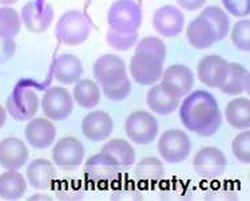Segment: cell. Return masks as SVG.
I'll use <instances>...</instances> for the list:
<instances>
[{
  "label": "cell",
  "mask_w": 250,
  "mask_h": 201,
  "mask_svg": "<svg viewBox=\"0 0 250 201\" xmlns=\"http://www.w3.org/2000/svg\"><path fill=\"white\" fill-rule=\"evenodd\" d=\"M179 118L190 132L201 137H211L220 129L222 114L211 94L205 90H197L182 102Z\"/></svg>",
  "instance_id": "1"
},
{
  "label": "cell",
  "mask_w": 250,
  "mask_h": 201,
  "mask_svg": "<svg viewBox=\"0 0 250 201\" xmlns=\"http://www.w3.org/2000/svg\"><path fill=\"white\" fill-rule=\"evenodd\" d=\"M58 39L66 46H79L87 41L91 32V24L79 11H67L61 16L55 28Z\"/></svg>",
  "instance_id": "2"
},
{
  "label": "cell",
  "mask_w": 250,
  "mask_h": 201,
  "mask_svg": "<svg viewBox=\"0 0 250 201\" xmlns=\"http://www.w3.org/2000/svg\"><path fill=\"white\" fill-rule=\"evenodd\" d=\"M110 30L118 32H137L142 24V10L134 0H118L108 11Z\"/></svg>",
  "instance_id": "3"
},
{
  "label": "cell",
  "mask_w": 250,
  "mask_h": 201,
  "mask_svg": "<svg viewBox=\"0 0 250 201\" xmlns=\"http://www.w3.org/2000/svg\"><path fill=\"white\" fill-rule=\"evenodd\" d=\"M5 108L11 117L16 121L31 119L39 110V98L38 94L31 86L19 83L7 98Z\"/></svg>",
  "instance_id": "4"
},
{
  "label": "cell",
  "mask_w": 250,
  "mask_h": 201,
  "mask_svg": "<svg viewBox=\"0 0 250 201\" xmlns=\"http://www.w3.org/2000/svg\"><path fill=\"white\" fill-rule=\"evenodd\" d=\"M158 121L148 112L139 110L128 115L125 132L128 139L138 145L151 144L158 135Z\"/></svg>",
  "instance_id": "5"
},
{
  "label": "cell",
  "mask_w": 250,
  "mask_h": 201,
  "mask_svg": "<svg viewBox=\"0 0 250 201\" xmlns=\"http://www.w3.org/2000/svg\"><path fill=\"white\" fill-rule=\"evenodd\" d=\"M191 144L188 134L179 129L165 132L158 139V152L161 157L170 164H178L188 158Z\"/></svg>",
  "instance_id": "6"
},
{
  "label": "cell",
  "mask_w": 250,
  "mask_h": 201,
  "mask_svg": "<svg viewBox=\"0 0 250 201\" xmlns=\"http://www.w3.org/2000/svg\"><path fill=\"white\" fill-rule=\"evenodd\" d=\"M164 61L150 54L135 52L130 61V72L134 81L143 86L157 83L164 74Z\"/></svg>",
  "instance_id": "7"
},
{
  "label": "cell",
  "mask_w": 250,
  "mask_h": 201,
  "mask_svg": "<svg viewBox=\"0 0 250 201\" xmlns=\"http://www.w3.org/2000/svg\"><path fill=\"white\" fill-rule=\"evenodd\" d=\"M195 173L202 179H217L226 169V157L222 150L214 146H205L199 149L193 160Z\"/></svg>",
  "instance_id": "8"
},
{
  "label": "cell",
  "mask_w": 250,
  "mask_h": 201,
  "mask_svg": "<svg viewBox=\"0 0 250 201\" xmlns=\"http://www.w3.org/2000/svg\"><path fill=\"white\" fill-rule=\"evenodd\" d=\"M42 109L47 118L51 121H63L70 117L74 109V99L64 88L48 89L42 101Z\"/></svg>",
  "instance_id": "9"
},
{
  "label": "cell",
  "mask_w": 250,
  "mask_h": 201,
  "mask_svg": "<svg viewBox=\"0 0 250 201\" xmlns=\"http://www.w3.org/2000/svg\"><path fill=\"white\" fill-rule=\"evenodd\" d=\"M52 161L63 169H74L82 165L84 161L83 144L75 137H63L54 146Z\"/></svg>",
  "instance_id": "10"
},
{
  "label": "cell",
  "mask_w": 250,
  "mask_h": 201,
  "mask_svg": "<svg viewBox=\"0 0 250 201\" xmlns=\"http://www.w3.org/2000/svg\"><path fill=\"white\" fill-rule=\"evenodd\" d=\"M162 86L166 91L181 99L191 91L194 86V75L189 67L173 65L162 74Z\"/></svg>",
  "instance_id": "11"
},
{
  "label": "cell",
  "mask_w": 250,
  "mask_h": 201,
  "mask_svg": "<svg viewBox=\"0 0 250 201\" xmlns=\"http://www.w3.org/2000/svg\"><path fill=\"white\" fill-rule=\"evenodd\" d=\"M119 170L121 168L117 161L107 153L101 152L87 160L84 165V176L92 182L104 184L117 179Z\"/></svg>",
  "instance_id": "12"
},
{
  "label": "cell",
  "mask_w": 250,
  "mask_h": 201,
  "mask_svg": "<svg viewBox=\"0 0 250 201\" xmlns=\"http://www.w3.org/2000/svg\"><path fill=\"white\" fill-rule=\"evenodd\" d=\"M126 75V65L121 58L114 54L102 55L94 65V77L101 88L117 83Z\"/></svg>",
  "instance_id": "13"
},
{
  "label": "cell",
  "mask_w": 250,
  "mask_h": 201,
  "mask_svg": "<svg viewBox=\"0 0 250 201\" xmlns=\"http://www.w3.org/2000/svg\"><path fill=\"white\" fill-rule=\"evenodd\" d=\"M201 82L209 88L220 89L229 72V62L218 55H208L202 58L197 67Z\"/></svg>",
  "instance_id": "14"
},
{
  "label": "cell",
  "mask_w": 250,
  "mask_h": 201,
  "mask_svg": "<svg viewBox=\"0 0 250 201\" xmlns=\"http://www.w3.org/2000/svg\"><path fill=\"white\" fill-rule=\"evenodd\" d=\"M153 26L155 31L166 38L179 35L185 26V16L174 5H164L155 11L153 18Z\"/></svg>",
  "instance_id": "15"
},
{
  "label": "cell",
  "mask_w": 250,
  "mask_h": 201,
  "mask_svg": "<svg viewBox=\"0 0 250 201\" xmlns=\"http://www.w3.org/2000/svg\"><path fill=\"white\" fill-rule=\"evenodd\" d=\"M21 19L31 32L41 34L51 26L54 21V8L51 4L28 1L21 10Z\"/></svg>",
  "instance_id": "16"
},
{
  "label": "cell",
  "mask_w": 250,
  "mask_h": 201,
  "mask_svg": "<svg viewBox=\"0 0 250 201\" xmlns=\"http://www.w3.org/2000/svg\"><path fill=\"white\" fill-rule=\"evenodd\" d=\"M28 149L21 139L8 137L0 142V166L7 170H18L28 161Z\"/></svg>",
  "instance_id": "17"
},
{
  "label": "cell",
  "mask_w": 250,
  "mask_h": 201,
  "mask_svg": "<svg viewBox=\"0 0 250 201\" xmlns=\"http://www.w3.org/2000/svg\"><path fill=\"white\" fill-rule=\"evenodd\" d=\"M114 129V122L106 112H92L87 114L82 121V133L92 142H101L110 137Z\"/></svg>",
  "instance_id": "18"
},
{
  "label": "cell",
  "mask_w": 250,
  "mask_h": 201,
  "mask_svg": "<svg viewBox=\"0 0 250 201\" xmlns=\"http://www.w3.org/2000/svg\"><path fill=\"white\" fill-rule=\"evenodd\" d=\"M24 137L32 148L46 149L54 144L56 128L51 122V119L34 118L27 124Z\"/></svg>",
  "instance_id": "19"
},
{
  "label": "cell",
  "mask_w": 250,
  "mask_h": 201,
  "mask_svg": "<svg viewBox=\"0 0 250 201\" xmlns=\"http://www.w3.org/2000/svg\"><path fill=\"white\" fill-rule=\"evenodd\" d=\"M27 179L35 189H50L56 180V170L51 161L38 158L27 168Z\"/></svg>",
  "instance_id": "20"
},
{
  "label": "cell",
  "mask_w": 250,
  "mask_h": 201,
  "mask_svg": "<svg viewBox=\"0 0 250 201\" xmlns=\"http://www.w3.org/2000/svg\"><path fill=\"white\" fill-rule=\"evenodd\" d=\"M54 77L58 82L63 85H72L78 82L83 74L82 62L75 55L63 54L56 58L54 67H52Z\"/></svg>",
  "instance_id": "21"
},
{
  "label": "cell",
  "mask_w": 250,
  "mask_h": 201,
  "mask_svg": "<svg viewBox=\"0 0 250 201\" xmlns=\"http://www.w3.org/2000/svg\"><path fill=\"white\" fill-rule=\"evenodd\" d=\"M186 35L190 45L198 50L209 48L215 42H218L213 26L202 16H198L193 22H190Z\"/></svg>",
  "instance_id": "22"
},
{
  "label": "cell",
  "mask_w": 250,
  "mask_h": 201,
  "mask_svg": "<svg viewBox=\"0 0 250 201\" xmlns=\"http://www.w3.org/2000/svg\"><path fill=\"white\" fill-rule=\"evenodd\" d=\"M146 101L150 110L161 115H167L175 112L181 103V99L166 91L162 85H155L150 89Z\"/></svg>",
  "instance_id": "23"
},
{
  "label": "cell",
  "mask_w": 250,
  "mask_h": 201,
  "mask_svg": "<svg viewBox=\"0 0 250 201\" xmlns=\"http://www.w3.org/2000/svg\"><path fill=\"white\" fill-rule=\"evenodd\" d=\"M225 117L230 126L234 129L246 130L250 128V101L240 97L228 103L225 109Z\"/></svg>",
  "instance_id": "24"
},
{
  "label": "cell",
  "mask_w": 250,
  "mask_h": 201,
  "mask_svg": "<svg viewBox=\"0 0 250 201\" xmlns=\"http://www.w3.org/2000/svg\"><path fill=\"white\" fill-rule=\"evenodd\" d=\"M249 71L240 63H229V72L221 86V91L228 95H240L249 91Z\"/></svg>",
  "instance_id": "25"
},
{
  "label": "cell",
  "mask_w": 250,
  "mask_h": 201,
  "mask_svg": "<svg viewBox=\"0 0 250 201\" xmlns=\"http://www.w3.org/2000/svg\"><path fill=\"white\" fill-rule=\"evenodd\" d=\"M27 182L21 173L8 170L0 175V197L4 200H19L26 193Z\"/></svg>",
  "instance_id": "26"
},
{
  "label": "cell",
  "mask_w": 250,
  "mask_h": 201,
  "mask_svg": "<svg viewBox=\"0 0 250 201\" xmlns=\"http://www.w3.org/2000/svg\"><path fill=\"white\" fill-rule=\"evenodd\" d=\"M102 152L111 156L112 158L117 161V164L121 169L130 168L135 162V158H137L135 150L126 139H110L107 144H104V146L102 148Z\"/></svg>",
  "instance_id": "27"
},
{
  "label": "cell",
  "mask_w": 250,
  "mask_h": 201,
  "mask_svg": "<svg viewBox=\"0 0 250 201\" xmlns=\"http://www.w3.org/2000/svg\"><path fill=\"white\" fill-rule=\"evenodd\" d=\"M75 102L82 109H92L101 102V89L90 79L78 81L74 88Z\"/></svg>",
  "instance_id": "28"
},
{
  "label": "cell",
  "mask_w": 250,
  "mask_h": 201,
  "mask_svg": "<svg viewBox=\"0 0 250 201\" xmlns=\"http://www.w3.org/2000/svg\"><path fill=\"white\" fill-rule=\"evenodd\" d=\"M134 176L143 182H157L165 177V166L157 157H145L135 166Z\"/></svg>",
  "instance_id": "29"
},
{
  "label": "cell",
  "mask_w": 250,
  "mask_h": 201,
  "mask_svg": "<svg viewBox=\"0 0 250 201\" xmlns=\"http://www.w3.org/2000/svg\"><path fill=\"white\" fill-rule=\"evenodd\" d=\"M199 16L209 22L213 26L217 35V41H222L225 36L229 34L230 30V19L229 16L225 14V11L217 5H210L206 7L204 11H201Z\"/></svg>",
  "instance_id": "30"
},
{
  "label": "cell",
  "mask_w": 250,
  "mask_h": 201,
  "mask_svg": "<svg viewBox=\"0 0 250 201\" xmlns=\"http://www.w3.org/2000/svg\"><path fill=\"white\" fill-rule=\"evenodd\" d=\"M21 16L18 11L10 7L0 8V34L7 36H15L21 31Z\"/></svg>",
  "instance_id": "31"
},
{
  "label": "cell",
  "mask_w": 250,
  "mask_h": 201,
  "mask_svg": "<svg viewBox=\"0 0 250 201\" xmlns=\"http://www.w3.org/2000/svg\"><path fill=\"white\" fill-rule=\"evenodd\" d=\"M56 196L59 200H81L83 197V186L75 179H64L55 185Z\"/></svg>",
  "instance_id": "32"
},
{
  "label": "cell",
  "mask_w": 250,
  "mask_h": 201,
  "mask_svg": "<svg viewBox=\"0 0 250 201\" xmlns=\"http://www.w3.org/2000/svg\"><path fill=\"white\" fill-rule=\"evenodd\" d=\"M231 42L241 51H249L250 50V21L237 22L231 30Z\"/></svg>",
  "instance_id": "33"
},
{
  "label": "cell",
  "mask_w": 250,
  "mask_h": 201,
  "mask_svg": "<svg viewBox=\"0 0 250 201\" xmlns=\"http://www.w3.org/2000/svg\"><path fill=\"white\" fill-rule=\"evenodd\" d=\"M231 153L244 164L250 162V132L248 129L240 133L231 142Z\"/></svg>",
  "instance_id": "34"
},
{
  "label": "cell",
  "mask_w": 250,
  "mask_h": 201,
  "mask_svg": "<svg viewBox=\"0 0 250 201\" xmlns=\"http://www.w3.org/2000/svg\"><path fill=\"white\" fill-rule=\"evenodd\" d=\"M135 52H143V54H150L154 57H158L165 62L166 59V46L165 43L159 38L155 36H146L139 41L137 45V50Z\"/></svg>",
  "instance_id": "35"
},
{
  "label": "cell",
  "mask_w": 250,
  "mask_h": 201,
  "mask_svg": "<svg viewBox=\"0 0 250 201\" xmlns=\"http://www.w3.org/2000/svg\"><path fill=\"white\" fill-rule=\"evenodd\" d=\"M138 41L137 32H118L114 30H108L107 32V43L112 48L118 51H126L130 47H133Z\"/></svg>",
  "instance_id": "36"
},
{
  "label": "cell",
  "mask_w": 250,
  "mask_h": 201,
  "mask_svg": "<svg viewBox=\"0 0 250 201\" xmlns=\"http://www.w3.org/2000/svg\"><path fill=\"white\" fill-rule=\"evenodd\" d=\"M103 93L111 101H123L128 97V94L131 91V83L128 79V75L122 78L117 83H112L110 86H103Z\"/></svg>",
  "instance_id": "37"
},
{
  "label": "cell",
  "mask_w": 250,
  "mask_h": 201,
  "mask_svg": "<svg viewBox=\"0 0 250 201\" xmlns=\"http://www.w3.org/2000/svg\"><path fill=\"white\" fill-rule=\"evenodd\" d=\"M226 11L233 16H248L250 14V0H222Z\"/></svg>",
  "instance_id": "38"
},
{
  "label": "cell",
  "mask_w": 250,
  "mask_h": 201,
  "mask_svg": "<svg viewBox=\"0 0 250 201\" xmlns=\"http://www.w3.org/2000/svg\"><path fill=\"white\" fill-rule=\"evenodd\" d=\"M16 50V43L14 36H7L0 34V65L10 61L14 57Z\"/></svg>",
  "instance_id": "39"
},
{
  "label": "cell",
  "mask_w": 250,
  "mask_h": 201,
  "mask_svg": "<svg viewBox=\"0 0 250 201\" xmlns=\"http://www.w3.org/2000/svg\"><path fill=\"white\" fill-rule=\"evenodd\" d=\"M177 3L186 11H198L204 7L206 0H177Z\"/></svg>",
  "instance_id": "40"
},
{
  "label": "cell",
  "mask_w": 250,
  "mask_h": 201,
  "mask_svg": "<svg viewBox=\"0 0 250 201\" xmlns=\"http://www.w3.org/2000/svg\"><path fill=\"white\" fill-rule=\"evenodd\" d=\"M5 118H7V115H5V109L0 105V129H1L3 125L5 124Z\"/></svg>",
  "instance_id": "41"
},
{
  "label": "cell",
  "mask_w": 250,
  "mask_h": 201,
  "mask_svg": "<svg viewBox=\"0 0 250 201\" xmlns=\"http://www.w3.org/2000/svg\"><path fill=\"white\" fill-rule=\"evenodd\" d=\"M38 199H39V200H52L50 196H43V195H39V196L28 197V200H38Z\"/></svg>",
  "instance_id": "42"
},
{
  "label": "cell",
  "mask_w": 250,
  "mask_h": 201,
  "mask_svg": "<svg viewBox=\"0 0 250 201\" xmlns=\"http://www.w3.org/2000/svg\"><path fill=\"white\" fill-rule=\"evenodd\" d=\"M18 0H0V3L1 4H5V5H8V4H14V3H16Z\"/></svg>",
  "instance_id": "43"
}]
</instances>
